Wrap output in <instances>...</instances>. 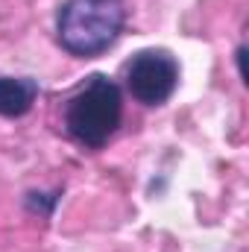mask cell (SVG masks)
Wrapping results in <instances>:
<instances>
[{
    "instance_id": "1",
    "label": "cell",
    "mask_w": 249,
    "mask_h": 252,
    "mask_svg": "<svg viewBox=\"0 0 249 252\" xmlns=\"http://www.w3.org/2000/svg\"><path fill=\"white\" fill-rule=\"evenodd\" d=\"M124 21V0H64L56 18V35L70 56L88 59L118 41Z\"/></svg>"
},
{
    "instance_id": "2",
    "label": "cell",
    "mask_w": 249,
    "mask_h": 252,
    "mask_svg": "<svg viewBox=\"0 0 249 252\" xmlns=\"http://www.w3.org/2000/svg\"><path fill=\"white\" fill-rule=\"evenodd\" d=\"M121 118H124V94L103 73L88 76L85 85L64 106L67 135L91 150H100L115 135V129L121 126Z\"/></svg>"
},
{
    "instance_id": "3",
    "label": "cell",
    "mask_w": 249,
    "mask_h": 252,
    "mask_svg": "<svg viewBox=\"0 0 249 252\" xmlns=\"http://www.w3.org/2000/svg\"><path fill=\"white\" fill-rule=\"evenodd\" d=\"M126 85L144 106H161L179 85V64L167 50H141L126 67Z\"/></svg>"
},
{
    "instance_id": "4",
    "label": "cell",
    "mask_w": 249,
    "mask_h": 252,
    "mask_svg": "<svg viewBox=\"0 0 249 252\" xmlns=\"http://www.w3.org/2000/svg\"><path fill=\"white\" fill-rule=\"evenodd\" d=\"M38 97V82L30 76H0V115L3 118H21L32 109Z\"/></svg>"
}]
</instances>
